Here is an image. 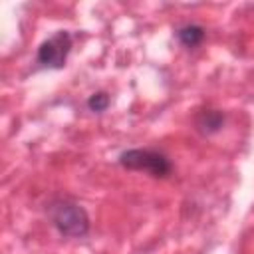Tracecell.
I'll return each instance as SVG.
<instances>
[{
	"label": "cell",
	"instance_id": "cell-5",
	"mask_svg": "<svg viewBox=\"0 0 254 254\" xmlns=\"http://www.w3.org/2000/svg\"><path fill=\"white\" fill-rule=\"evenodd\" d=\"M222 123H224V115H222L220 111H216V109H206V111H202V113L198 115V119H196L198 129H200L202 133H206V135L216 133V131L222 127Z\"/></svg>",
	"mask_w": 254,
	"mask_h": 254
},
{
	"label": "cell",
	"instance_id": "cell-6",
	"mask_svg": "<svg viewBox=\"0 0 254 254\" xmlns=\"http://www.w3.org/2000/svg\"><path fill=\"white\" fill-rule=\"evenodd\" d=\"M87 107H89L91 111H95V113L105 111V109L109 107V95H107L105 91H97V93H93V95L87 99Z\"/></svg>",
	"mask_w": 254,
	"mask_h": 254
},
{
	"label": "cell",
	"instance_id": "cell-4",
	"mask_svg": "<svg viewBox=\"0 0 254 254\" xmlns=\"http://www.w3.org/2000/svg\"><path fill=\"white\" fill-rule=\"evenodd\" d=\"M177 38H179V42H181L185 48H196V46L204 40V28L198 26V24L181 26L179 32H177Z\"/></svg>",
	"mask_w": 254,
	"mask_h": 254
},
{
	"label": "cell",
	"instance_id": "cell-1",
	"mask_svg": "<svg viewBox=\"0 0 254 254\" xmlns=\"http://www.w3.org/2000/svg\"><path fill=\"white\" fill-rule=\"evenodd\" d=\"M48 214H50V220L52 224L58 228L60 234L64 236H69V238H81L89 232V216L87 212L67 200V198H58L50 204L48 208Z\"/></svg>",
	"mask_w": 254,
	"mask_h": 254
},
{
	"label": "cell",
	"instance_id": "cell-3",
	"mask_svg": "<svg viewBox=\"0 0 254 254\" xmlns=\"http://www.w3.org/2000/svg\"><path fill=\"white\" fill-rule=\"evenodd\" d=\"M71 52V36L65 30L56 32L52 38L44 40L38 48V64L44 67L60 69L65 65V60Z\"/></svg>",
	"mask_w": 254,
	"mask_h": 254
},
{
	"label": "cell",
	"instance_id": "cell-2",
	"mask_svg": "<svg viewBox=\"0 0 254 254\" xmlns=\"http://www.w3.org/2000/svg\"><path fill=\"white\" fill-rule=\"evenodd\" d=\"M121 167L129 169V171H141V173H149L151 177H169L171 175V161L159 153V151H151V149H129L125 153H121L119 157Z\"/></svg>",
	"mask_w": 254,
	"mask_h": 254
}]
</instances>
